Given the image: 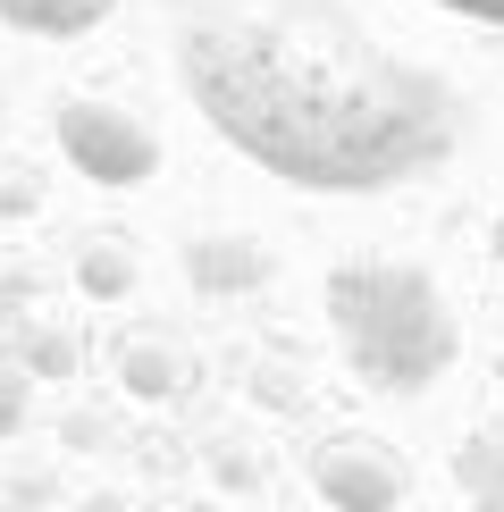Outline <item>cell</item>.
<instances>
[{
	"mask_svg": "<svg viewBox=\"0 0 504 512\" xmlns=\"http://www.w3.org/2000/svg\"><path fill=\"white\" fill-rule=\"evenodd\" d=\"M320 496L336 512H395V471L362 445H328L320 454Z\"/></svg>",
	"mask_w": 504,
	"mask_h": 512,
	"instance_id": "4",
	"label": "cell"
},
{
	"mask_svg": "<svg viewBox=\"0 0 504 512\" xmlns=\"http://www.w3.org/2000/svg\"><path fill=\"white\" fill-rule=\"evenodd\" d=\"M0 17H9L17 34L68 42V34H84V26H101V17H110V0H0Z\"/></svg>",
	"mask_w": 504,
	"mask_h": 512,
	"instance_id": "5",
	"label": "cell"
},
{
	"mask_svg": "<svg viewBox=\"0 0 504 512\" xmlns=\"http://www.w3.org/2000/svg\"><path fill=\"white\" fill-rule=\"evenodd\" d=\"M185 76H194L210 126L252 143L294 185H336V194L395 185L420 160L446 152L437 93H420V84L370 93V84L336 76L320 51H294L286 34L236 26V17L227 26H202V17L185 26Z\"/></svg>",
	"mask_w": 504,
	"mask_h": 512,
	"instance_id": "1",
	"label": "cell"
},
{
	"mask_svg": "<svg viewBox=\"0 0 504 512\" xmlns=\"http://www.w3.org/2000/svg\"><path fill=\"white\" fill-rule=\"evenodd\" d=\"M328 319L345 336L353 370L395 395H420L454 361V311L412 261H353L328 277Z\"/></svg>",
	"mask_w": 504,
	"mask_h": 512,
	"instance_id": "2",
	"label": "cell"
},
{
	"mask_svg": "<svg viewBox=\"0 0 504 512\" xmlns=\"http://www.w3.org/2000/svg\"><path fill=\"white\" fill-rule=\"evenodd\" d=\"M227 236H210V244H194V269L210 277V286H219V277H261V252H252L244 236H236V252H219Z\"/></svg>",
	"mask_w": 504,
	"mask_h": 512,
	"instance_id": "6",
	"label": "cell"
},
{
	"mask_svg": "<svg viewBox=\"0 0 504 512\" xmlns=\"http://www.w3.org/2000/svg\"><path fill=\"white\" fill-rule=\"evenodd\" d=\"M168 387V361H152V353H135V395H160Z\"/></svg>",
	"mask_w": 504,
	"mask_h": 512,
	"instance_id": "9",
	"label": "cell"
},
{
	"mask_svg": "<svg viewBox=\"0 0 504 512\" xmlns=\"http://www.w3.org/2000/svg\"><path fill=\"white\" fill-rule=\"evenodd\" d=\"M17 412H26V378H0V429H17Z\"/></svg>",
	"mask_w": 504,
	"mask_h": 512,
	"instance_id": "10",
	"label": "cell"
},
{
	"mask_svg": "<svg viewBox=\"0 0 504 512\" xmlns=\"http://www.w3.org/2000/svg\"><path fill=\"white\" fill-rule=\"evenodd\" d=\"M59 152H68L93 185H143L160 168L152 126L126 118L118 101H59Z\"/></svg>",
	"mask_w": 504,
	"mask_h": 512,
	"instance_id": "3",
	"label": "cell"
},
{
	"mask_svg": "<svg viewBox=\"0 0 504 512\" xmlns=\"http://www.w3.org/2000/svg\"><path fill=\"white\" fill-rule=\"evenodd\" d=\"M84 286L118 294V286H126V261H118V252H84Z\"/></svg>",
	"mask_w": 504,
	"mask_h": 512,
	"instance_id": "7",
	"label": "cell"
},
{
	"mask_svg": "<svg viewBox=\"0 0 504 512\" xmlns=\"http://www.w3.org/2000/svg\"><path fill=\"white\" fill-rule=\"evenodd\" d=\"M437 9H454V17H479V26H504V0H437Z\"/></svg>",
	"mask_w": 504,
	"mask_h": 512,
	"instance_id": "8",
	"label": "cell"
}]
</instances>
